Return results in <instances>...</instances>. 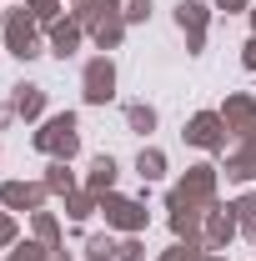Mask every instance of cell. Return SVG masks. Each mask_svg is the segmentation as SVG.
I'll list each match as a JSON object with an SVG mask.
<instances>
[]
</instances>
